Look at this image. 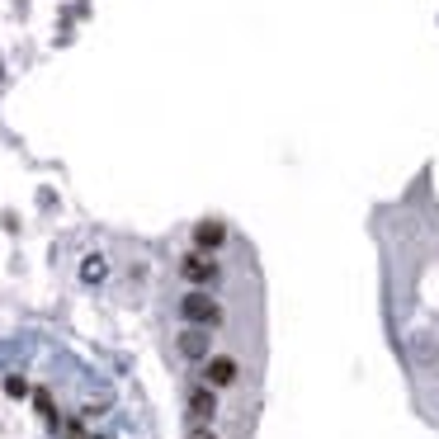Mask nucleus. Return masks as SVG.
Listing matches in <instances>:
<instances>
[{
    "instance_id": "9d476101",
    "label": "nucleus",
    "mask_w": 439,
    "mask_h": 439,
    "mask_svg": "<svg viewBox=\"0 0 439 439\" xmlns=\"http://www.w3.org/2000/svg\"><path fill=\"white\" fill-rule=\"evenodd\" d=\"M185 439H218V430H213V425H189Z\"/></svg>"
},
{
    "instance_id": "f8f14e48",
    "label": "nucleus",
    "mask_w": 439,
    "mask_h": 439,
    "mask_svg": "<svg viewBox=\"0 0 439 439\" xmlns=\"http://www.w3.org/2000/svg\"><path fill=\"white\" fill-rule=\"evenodd\" d=\"M94 439H99V435H94Z\"/></svg>"
},
{
    "instance_id": "423d86ee",
    "label": "nucleus",
    "mask_w": 439,
    "mask_h": 439,
    "mask_svg": "<svg viewBox=\"0 0 439 439\" xmlns=\"http://www.w3.org/2000/svg\"><path fill=\"white\" fill-rule=\"evenodd\" d=\"M222 246H227V222L204 218L199 227H194V251L199 255H213V251H222Z\"/></svg>"
},
{
    "instance_id": "f03ea898",
    "label": "nucleus",
    "mask_w": 439,
    "mask_h": 439,
    "mask_svg": "<svg viewBox=\"0 0 439 439\" xmlns=\"http://www.w3.org/2000/svg\"><path fill=\"white\" fill-rule=\"evenodd\" d=\"M236 378H241V364H236L232 354H208L204 359V388L227 392V388H236Z\"/></svg>"
},
{
    "instance_id": "0eeeda50",
    "label": "nucleus",
    "mask_w": 439,
    "mask_h": 439,
    "mask_svg": "<svg viewBox=\"0 0 439 439\" xmlns=\"http://www.w3.org/2000/svg\"><path fill=\"white\" fill-rule=\"evenodd\" d=\"M33 407H38V416H43L47 425H57V407H52V392H47V388H33Z\"/></svg>"
},
{
    "instance_id": "20e7f679",
    "label": "nucleus",
    "mask_w": 439,
    "mask_h": 439,
    "mask_svg": "<svg viewBox=\"0 0 439 439\" xmlns=\"http://www.w3.org/2000/svg\"><path fill=\"white\" fill-rule=\"evenodd\" d=\"M180 274H185L189 288H208V283H218L222 265L213 260V255H199V251H189L185 260H180Z\"/></svg>"
},
{
    "instance_id": "39448f33",
    "label": "nucleus",
    "mask_w": 439,
    "mask_h": 439,
    "mask_svg": "<svg viewBox=\"0 0 439 439\" xmlns=\"http://www.w3.org/2000/svg\"><path fill=\"white\" fill-rule=\"evenodd\" d=\"M175 350H180V359L204 364L208 354H213V335H208V330H199V326H185L180 335H175Z\"/></svg>"
},
{
    "instance_id": "9b49d317",
    "label": "nucleus",
    "mask_w": 439,
    "mask_h": 439,
    "mask_svg": "<svg viewBox=\"0 0 439 439\" xmlns=\"http://www.w3.org/2000/svg\"><path fill=\"white\" fill-rule=\"evenodd\" d=\"M66 439H90V430H85L80 416H76V421H66Z\"/></svg>"
},
{
    "instance_id": "f257e3e1",
    "label": "nucleus",
    "mask_w": 439,
    "mask_h": 439,
    "mask_svg": "<svg viewBox=\"0 0 439 439\" xmlns=\"http://www.w3.org/2000/svg\"><path fill=\"white\" fill-rule=\"evenodd\" d=\"M180 316H185V326L213 330V326H222V302L208 288H189L185 298H180Z\"/></svg>"
},
{
    "instance_id": "7ed1b4c3",
    "label": "nucleus",
    "mask_w": 439,
    "mask_h": 439,
    "mask_svg": "<svg viewBox=\"0 0 439 439\" xmlns=\"http://www.w3.org/2000/svg\"><path fill=\"white\" fill-rule=\"evenodd\" d=\"M185 411H189V425H213L218 421V392L204 388V383H194L185 392Z\"/></svg>"
},
{
    "instance_id": "6e6552de",
    "label": "nucleus",
    "mask_w": 439,
    "mask_h": 439,
    "mask_svg": "<svg viewBox=\"0 0 439 439\" xmlns=\"http://www.w3.org/2000/svg\"><path fill=\"white\" fill-rule=\"evenodd\" d=\"M104 274H109V265H104V255H90V260L80 265V279H85V283H99Z\"/></svg>"
},
{
    "instance_id": "1a4fd4ad",
    "label": "nucleus",
    "mask_w": 439,
    "mask_h": 439,
    "mask_svg": "<svg viewBox=\"0 0 439 439\" xmlns=\"http://www.w3.org/2000/svg\"><path fill=\"white\" fill-rule=\"evenodd\" d=\"M0 388H5V397H29V392H33L29 378H19V373H10L5 383H0Z\"/></svg>"
}]
</instances>
